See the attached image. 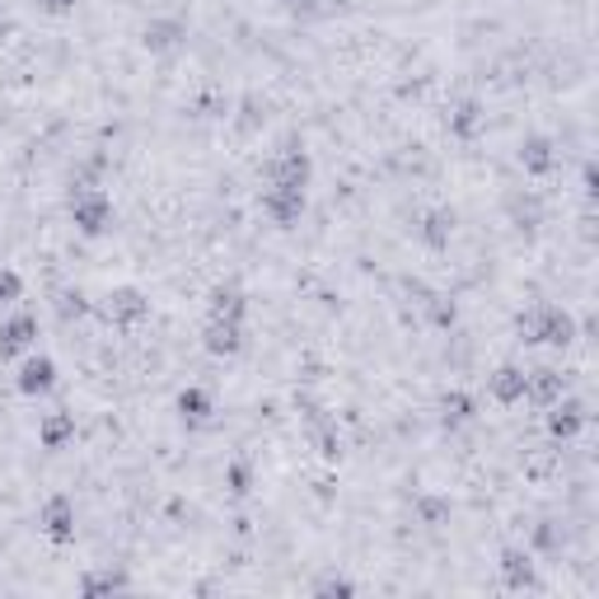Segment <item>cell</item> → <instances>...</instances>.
<instances>
[{"mask_svg":"<svg viewBox=\"0 0 599 599\" xmlns=\"http://www.w3.org/2000/svg\"><path fill=\"white\" fill-rule=\"evenodd\" d=\"M563 393H567V375H563V370H553V366L525 370V398H529V403L548 408V403H557Z\"/></svg>","mask_w":599,"mask_h":599,"instance_id":"obj_16","label":"cell"},{"mask_svg":"<svg viewBox=\"0 0 599 599\" xmlns=\"http://www.w3.org/2000/svg\"><path fill=\"white\" fill-rule=\"evenodd\" d=\"M225 487L234 496H249L253 492V464H249V459H234V464L225 469Z\"/></svg>","mask_w":599,"mask_h":599,"instance_id":"obj_27","label":"cell"},{"mask_svg":"<svg viewBox=\"0 0 599 599\" xmlns=\"http://www.w3.org/2000/svg\"><path fill=\"white\" fill-rule=\"evenodd\" d=\"M483 123H487V113L477 98H459L450 108V136H459V141H473V136L483 132Z\"/></svg>","mask_w":599,"mask_h":599,"instance_id":"obj_21","label":"cell"},{"mask_svg":"<svg viewBox=\"0 0 599 599\" xmlns=\"http://www.w3.org/2000/svg\"><path fill=\"white\" fill-rule=\"evenodd\" d=\"M141 48L150 56H174V52H183L188 48V19H178V14H155L141 24Z\"/></svg>","mask_w":599,"mask_h":599,"instance_id":"obj_4","label":"cell"},{"mask_svg":"<svg viewBox=\"0 0 599 599\" xmlns=\"http://www.w3.org/2000/svg\"><path fill=\"white\" fill-rule=\"evenodd\" d=\"M417 521H422L427 529L445 525L450 521V496H417Z\"/></svg>","mask_w":599,"mask_h":599,"instance_id":"obj_24","label":"cell"},{"mask_svg":"<svg viewBox=\"0 0 599 599\" xmlns=\"http://www.w3.org/2000/svg\"><path fill=\"white\" fill-rule=\"evenodd\" d=\"M104 318L113 328H136L150 318V295L141 286H113L104 295Z\"/></svg>","mask_w":599,"mask_h":599,"instance_id":"obj_5","label":"cell"},{"mask_svg":"<svg viewBox=\"0 0 599 599\" xmlns=\"http://www.w3.org/2000/svg\"><path fill=\"white\" fill-rule=\"evenodd\" d=\"M33 343H38V314L14 309L6 324H0V361H10V356H24Z\"/></svg>","mask_w":599,"mask_h":599,"instance_id":"obj_11","label":"cell"},{"mask_svg":"<svg viewBox=\"0 0 599 599\" xmlns=\"http://www.w3.org/2000/svg\"><path fill=\"white\" fill-rule=\"evenodd\" d=\"M314 178V155L300 146V141H286L282 150L272 155L267 165V183H291V188H309Z\"/></svg>","mask_w":599,"mask_h":599,"instance_id":"obj_7","label":"cell"},{"mask_svg":"<svg viewBox=\"0 0 599 599\" xmlns=\"http://www.w3.org/2000/svg\"><path fill=\"white\" fill-rule=\"evenodd\" d=\"M515 159H521V169H525L529 178H548V174L557 169V146H553V136H544V132L525 136L521 150H515Z\"/></svg>","mask_w":599,"mask_h":599,"instance_id":"obj_14","label":"cell"},{"mask_svg":"<svg viewBox=\"0 0 599 599\" xmlns=\"http://www.w3.org/2000/svg\"><path fill=\"white\" fill-rule=\"evenodd\" d=\"M454 225H459V216H454L450 207H431V211H422V216H417L412 234H417V244H422V249L441 253V249H450Z\"/></svg>","mask_w":599,"mask_h":599,"instance_id":"obj_9","label":"cell"},{"mask_svg":"<svg viewBox=\"0 0 599 599\" xmlns=\"http://www.w3.org/2000/svg\"><path fill=\"white\" fill-rule=\"evenodd\" d=\"M487 398L496 408H515L525 403V370L521 366H496L487 375Z\"/></svg>","mask_w":599,"mask_h":599,"instance_id":"obj_15","label":"cell"},{"mask_svg":"<svg viewBox=\"0 0 599 599\" xmlns=\"http://www.w3.org/2000/svg\"><path fill=\"white\" fill-rule=\"evenodd\" d=\"M521 343L529 347H571L576 343V318L563 305H534L521 314Z\"/></svg>","mask_w":599,"mask_h":599,"instance_id":"obj_1","label":"cell"},{"mask_svg":"<svg viewBox=\"0 0 599 599\" xmlns=\"http://www.w3.org/2000/svg\"><path fill=\"white\" fill-rule=\"evenodd\" d=\"M305 6H309V0H305Z\"/></svg>","mask_w":599,"mask_h":599,"instance_id":"obj_31","label":"cell"},{"mask_svg":"<svg viewBox=\"0 0 599 599\" xmlns=\"http://www.w3.org/2000/svg\"><path fill=\"white\" fill-rule=\"evenodd\" d=\"M24 300V276L14 267H0V309H14Z\"/></svg>","mask_w":599,"mask_h":599,"instance_id":"obj_26","label":"cell"},{"mask_svg":"<svg viewBox=\"0 0 599 599\" xmlns=\"http://www.w3.org/2000/svg\"><path fill=\"white\" fill-rule=\"evenodd\" d=\"M207 318H239V324H249V295L239 291L234 282L216 286L211 300H207Z\"/></svg>","mask_w":599,"mask_h":599,"instance_id":"obj_18","label":"cell"},{"mask_svg":"<svg viewBox=\"0 0 599 599\" xmlns=\"http://www.w3.org/2000/svg\"><path fill=\"white\" fill-rule=\"evenodd\" d=\"M75 441V417L71 412H48L43 417V422H38V445H43V450H66Z\"/></svg>","mask_w":599,"mask_h":599,"instance_id":"obj_20","label":"cell"},{"mask_svg":"<svg viewBox=\"0 0 599 599\" xmlns=\"http://www.w3.org/2000/svg\"><path fill=\"white\" fill-rule=\"evenodd\" d=\"M314 595H356V581H347V576H318Z\"/></svg>","mask_w":599,"mask_h":599,"instance_id":"obj_29","label":"cell"},{"mask_svg":"<svg viewBox=\"0 0 599 599\" xmlns=\"http://www.w3.org/2000/svg\"><path fill=\"white\" fill-rule=\"evenodd\" d=\"M174 408H178V422H183V427H207L216 417V398L202 385H188L183 393L174 398Z\"/></svg>","mask_w":599,"mask_h":599,"instance_id":"obj_17","label":"cell"},{"mask_svg":"<svg viewBox=\"0 0 599 599\" xmlns=\"http://www.w3.org/2000/svg\"><path fill=\"white\" fill-rule=\"evenodd\" d=\"M529 553H544V557H553V553H563V529H557L553 521H544L534 529V548Z\"/></svg>","mask_w":599,"mask_h":599,"instance_id":"obj_28","label":"cell"},{"mask_svg":"<svg viewBox=\"0 0 599 599\" xmlns=\"http://www.w3.org/2000/svg\"><path fill=\"white\" fill-rule=\"evenodd\" d=\"M586 422H590V412H586V403L576 393H563L557 403H548V435L553 441H576V435L586 431Z\"/></svg>","mask_w":599,"mask_h":599,"instance_id":"obj_8","label":"cell"},{"mask_svg":"<svg viewBox=\"0 0 599 599\" xmlns=\"http://www.w3.org/2000/svg\"><path fill=\"white\" fill-rule=\"evenodd\" d=\"M38 529L48 534V544H56V548H66V544H75V502L66 492H52L48 502H43V511H38Z\"/></svg>","mask_w":599,"mask_h":599,"instance_id":"obj_6","label":"cell"},{"mask_svg":"<svg viewBox=\"0 0 599 599\" xmlns=\"http://www.w3.org/2000/svg\"><path fill=\"white\" fill-rule=\"evenodd\" d=\"M506 216H511V225L534 230L538 221H544V202H538V192H511L506 197Z\"/></svg>","mask_w":599,"mask_h":599,"instance_id":"obj_22","label":"cell"},{"mask_svg":"<svg viewBox=\"0 0 599 599\" xmlns=\"http://www.w3.org/2000/svg\"><path fill=\"white\" fill-rule=\"evenodd\" d=\"M52 385H56V361H52V356H43V351H29L24 361H19L14 389L24 398H43V393H52Z\"/></svg>","mask_w":599,"mask_h":599,"instance_id":"obj_10","label":"cell"},{"mask_svg":"<svg viewBox=\"0 0 599 599\" xmlns=\"http://www.w3.org/2000/svg\"><path fill=\"white\" fill-rule=\"evenodd\" d=\"M427 318H431V328H454L459 324V305L450 295H427Z\"/></svg>","mask_w":599,"mask_h":599,"instance_id":"obj_25","label":"cell"},{"mask_svg":"<svg viewBox=\"0 0 599 599\" xmlns=\"http://www.w3.org/2000/svg\"><path fill=\"white\" fill-rule=\"evenodd\" d=\"M496 571H502V586L506 590H538V563L529 548H502V563H496Z\"/></svg>","mask_w":599,"mask_h":599,"instance_id":"obj_13","label":"cell"},{"mask_svg":"<svg viewBox=\"0 0 599 599\" xmlns=\"http://www.w3.org/2000/svg\"><path fill=\"white\" fill-rule=\"evenodd\" d=\"M132 590V576L123 567H98V571H85L80 576V595L85 599H98V595H123Z\"/></svg>","mask_w":599,"mask_h":599,"instance_id":"obj_19","label":"cell"},{"mask_svg":"<svg viewBox=\"0 0 599 599\" xmlns=\"http://www.w3.org/2000/svg\"><path fill=\"white\" fill-rule=\"evenodd\" d=\"M305 207H309V188H291V183H267L263 188V216L276 230L300 225Z\"/></svg>","mask_w":599,"mask_h":599,"instance_id":"obj_3","label":"cell"},{"mask_svg":"<svg viewBox=\"0 0 599 599\" xmlns=\"http://www.w3.org/2000/svg\"><path fill=\"white\" fill-rule=\"evenodd\" d=\"M75 6H80V0H38V10H43V14H56V19H62V14H75Z\"/></svg>","mask_w":599,"mask_h":599,"instance_id":"obj_30","label":"cell"},{"mask_svg":"<svg viewBox=\"0 0 599 599\" xmlns=\"http://www.w3.org/2000/svg\"><path fill=\"white\" fill-rule=\"evenodd\" d=\"M244 333H249V324H239V318H207L202 324V347L225 361V356L244 351Z\"/></svg>","mask_w":599,"mask_h":599,"instance_id":"obj_12","label":"cell"},{"mask_svg":"<svg viewBox=\"0 0 599 599\" xmlns=\"http://www.w3.org/2000/svg\"><path fill=\"white\" fill-rule=\"evenodd\" d=\"M117 221V207H113V197L104 188H94V183H80L71 192V225L85 234V239H104Z\"/></svg>","mask_w":599,"mask_h":599,"instance_id":"obj_2","label":"cell"},{"mask_svg":"<svg viewBox=\"0 0 599 599\" xmlns=\"http://www.w3.org/2000/svg\"><path fill=\"white\" fill-rule=\"evenodd\" d=\"M473 417H477V398H473V393L454 389V393L441 398V422H445V427H469Z\"/></svg>","mask_w":599,"mask_h":599,"instance_id":"obj_23","label":"cell"}]
</instances>
